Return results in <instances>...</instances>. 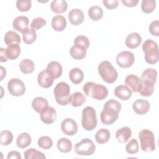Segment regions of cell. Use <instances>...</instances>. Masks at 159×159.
<instances>
[{
  "label": "cell",
  "instance_id": "9a60e30c",
  "mask_svg": "<svg viewBox=\"0 0 159 159\" xmlns=\"http://www.w3.org/2000/svg\"><path fill=\"white\" fill-rule=\"evenodd\" d=\"M40 120L46 124H52L57 118V111L53 107L48 106L40 114Z\"/></svg>",
  "mask_w": 159,
  "mask_h": 159
},
{
  "label": "cell",
  "instance_id": "8fae6325",
  "mask_svg": "<svg viewBox=\"0 0 159 159\" xmlns=\"http://www.w3.org/2000/svg\"><path fill=\"white\" fill-rule=\"evenodd\" d=\"M61 130L67 135H74L78 132V125L75 120L66 118L61 122Z\"/></svg>",
  "mask_w": 159,
  "mask_h": 159
},
{
  "label": "cell",
  "instance_id": "bcb514c9",
  "mask_svg": "<svg viewBox=\"0 0 159 159\" xmlns=\"http://www.w3.org/2000/svg\"><path fill=\"white\" fill-rule=\"evenodd\" d=\"M148 29L152 35L158 37L159 35V21L158 20L152 21L149 25Z\"/></svg>",
  "mask_w": 159,
  "mask_h": 159
},
{
  "label": "cell",
  "instance_id": "e575fe53",
  "mask_svg": "<svg viewBox=\"0 0 159 159\" xmlns=\"http://www.w3.org/2000/svg\"><path fill=\"white\" fill-rule=\"evenodd\" d=\"M157 79V71L153 68H147L145 70L141 76L142 80H148L153 83H155Z\"/></svg>",
  "mask_w": 159,
  "mask_h": 159
},
{
  "label": "cell",
  "instance_id": "74e56055",
  "mask_svg": "<svg viewBox=\"0 0 159 159\" xmlns=\"http://www.w3.org/2000/svg\"><path fill=\"white\" fill-rule=\"evenodd\" d=\"M23 41L26 44H32L37 39L36 31L34 29H28L24 32L22 33Z\"/></svg>",
  "mask_w": 159,
  "mask_h": 159
},
{
  "label": "cell",
  "instance_id": "d590c367",
  "mask_svg": "<svg viewBox=\"0 0 159 159\" xmlns=\"http://www.w3.org/2000/svg\"><path fill=\"white\" fill-rule=\"evenodd\" d=\"M25 159H45V155L41 152H39L35 148H31L25 150L24 153Z\"/></svg>",
  "mask_w": 159,
  "mask_h": 159
},
{
  "label": "cell",
  "instance_id": "5bb4252c",
  "mask_svg": "<svg viewBox=\"0 0 159 159\" xmlns=\"http://www.w3.org/2000/svg\"><path fill=\"white\" fill-rule=\"evenodd\" d=\"M125 83L126 86L131 90V91L137 93L140 88L142 80L137 76L130 74L126 76L125 79Z\"/></svg>",
  "mask_w": 159,
  "mask_h": 159
},
{
  "label": "cell",
  "instance_id": "7a4b0ae2",
  "mask_svg": "<svg viewBox=\"0 0 159 159\" xmlns=\"http://www.w3.org/2000/svg\"><path fill=\"white\" fill-rule=\"evenodd\" d=\"M83 91L86 96L96 100H103L108 95V89L105 86L92 81H88L84 84Z\"/></svg>",
  "mask_w": 159,
  "mask_h": 159
},
{
  "label": "cell",
  "instance_id": "ee69618b",
  "mask_svg": "<svg viewBox=\"0 0 159 159\" xmlns=\"http://www.w3.org/2000/svg\"><path fill=\"white\" fill-rule=\"evenodd\" d=\"M73 43H74V45H80L81 47H83L86 50L88 48V47H89V45H90L89 39L86 36H84V35L77 36L75 39L74 41H73Z\"/></svg>",
  "mask_w": 159,
  "mask_h": 159
},
{
  "label": "cell",
  "instance_id": "4fadbf2b",
  "mask_svg": "<svg viewBox=\"0 0 159 159\" xmlns=\"http://www.w3.org/2000/svg\"><path fill=\"white\" fill-rule=\"evenodd\" d=\"M132 108L137 114L143 115L149 111L150 104L147 100L139 99L133 103Z\"/></svg>",
  "mask_w": 159,
  "mask_h": 159
},
{
  "label": "cell",
  "instance_id": "6da1fadb",
  "mask_svg": "<svg viewBox=\"0 0 159 159\" xmlns=\"http://www.w3.org/2000/svg\"><path fill=\"white\" fill-rule=\"evenodd\" d=\"M121 104L113 99L107 101L104 105L101 112V120L105 125L114 124L119 118V114L121 110Z\"/></svg>",
  "mask_w": 159,
  "mask_h": 159
},
{
  "label": "cell",
  "instance_id": "30bf717a",
  "mask_svg": "<svg viewBox=\"0 0 159 159\" xmlns=\"http://www.w3.org/2000/svg\"><path fill=\"white\" fill-rule=\"evenodd\" d=\"M8 91L12 96H21L25 91V86L23 81L18 78H12L7 83Z\"/></svg>",
  "mask_w": 159,
  "mask_h": 159
},
{
  "label": "cell",
  "instance_id": "44dd1931",
  "mask_svg": "<svg viewBox=\"0 0 159 159\" xmlns=\"http://www.w3.org/2000/svg\"><path fill=\"white\" fill-rule=\"evenodd\" d=\"M52 27L57 32L63 31L66 27V19L61 15H57L52 19Z\"/></svg>",
  "mask_w": 159,
  "mask_h": 159
},
{
  "label": "cell",
  "instance_id": "4316f807",
  "mask_svg": "<svg viewBox=\"0 0 159 159\" xmlns=\"http://www.w3.org/2000/svg\"><path fill=\"white\" fill-rule=\"evenodd\" d=\"M70 53L74 59L82 60L86 55V49L80 45H73L70 50Z\"/></svg>",
  "mask_w": 159,
  "mask_h": 159
},
{
  "label": "cell",
  "instance_id": "ffe728a7",
  "mask_svg": "<svg viewBox=\"0 0 159 159\" xmlns=\"http://www.w3.org/2000/svg\"><path fill=\"white\" fill-rule=\"evenodd\" d=\"M132 136L131 129L127 126L122 127L118 129L116 133V138L117 140L121 143H126Z\"/></svg>",
  "mask_w": 159,
  "mask_h": 159
},
{
  "label": "cell",
  "instance_id": "4dcf8cb0",
  "mask_svg": "<svg viewBox=\"0 0 159 159\" xmlns=\"http://www.w3.org/2000/svg\"><path fill=\"white\" fill-rule=\"evenodd\" d=\"M20 71L24 74L32 73L35 70V65L34 62L28 58L23 59L19 63Z\"/></svg>",
  "mask_w": 159,
  "mask_h": 159
},
{
  "label": "cell",
  "instance_id": "5b68a950",
  "mask_svg": "<svg viewBox=\"0 0 159 159\" xmlns=\"http://www.w3.org/2000/svg\"><path fill=\"white\" fill-rule=\"evenodd\" d=\"M56 102L61 106H66L71 101L70 88L65 82L58 83L53 89Z\"/></svg>",
  "mask_w": 159,
  "mask_h": 159
},
{
  "label": "cell",
  "instance_id": "484cf974",
  "mask_svg": "<svg viewBox=\"0 0 159 159\" xmlns=\"http://www.w3.org/2000/svg\"><path fill=\"white\" fill-rule=\"evenodd\" d=\"M69 78L73 84H78L81 83L84 79L83 71L79 68H73L69 73Z\"/></svg>",
  "mask_w": 159,
  "mask_h": 159
},
{
  "label": "cell",
  "instance_id": "b9f144b4",
  "mask_svg": "<svg viewBox=\"0 0 159 159\" xmlns=\"http://www.w3.org/2000/svg\"><path fill=\"white\" fill-rule=\"evenodd\" d=\"M139 143L135 139L130 140L125 145V150L129 154H135L139 152Z\"/></svg>",
  "mask_w": 159,
  "mask_h": 159
},
{
  "label": "cell",
  "instance_id": "d6986e66",
  "mask_svg": "<svg viewBox=\"0 0 159 159\" xmlns=\"http://www.w3.org/2000/svg\"><path fill=\"white\" fill-rule=\"evenodd\" d=\"M114 94L117 98L126 101L131 98L132 91L126 85H119L114 89Z\"/></svg>",
  "mask_w": 159,
  "mask_h": 159
},
{
  "label": "cell",
  "instance_id": "ab89813d",
  "mask_svg": "<svg viewBox=\"0 0 159 159\" xmlns=\"http://www.w3.org/2000/svg\"><path fill=\"white\" fill-rule=\"evenodd\" d=\"M13 134L8 130H4L0 132V142L2 145H8L12 142Z\"/></svg>",
  "mask_w": 159,
  "mask_h": 159
},
{
  "label": "cell",
  "instance_id": "9c48e42d",
  "mask_svg": "<svg viewBox=\"0 0 159 159\" xmlns=\"http://www.w3.org/2000/svg\"><path fill=\"white\" fill-rule=\"evenodd\" d=\"M117 64L122 68H127L132 66L135 61L134 55L129 51H122L116 58Z\"/></svg>",
  "mask_w": 159,
  "mask_h": 159
},
{
  "label": "cell",
  "instance_id": "e0dca14e",
  "mask_svg": "<svg viewBox=\"0 0 159 159\" xmlns=\"http://www.w3.org/2000/svg\"><path fill=\"white\" fill-rule=\"evenodd\" d=\"M84 16L83 11L80 9H73L68 13L70 22L74 25H78L83 23Z\"/></svg>",
  "mask_w": 159,
  "mask_h": 159
},
{
  "label": "cell",
  "instance_id": "f6af8a7d",
  "mask_svg": "<svg viewBox=\"0 0 159 159\" xmlns=\"http://www.w3.org/2000/svg\"><path fill=\"white\" fill-rule=\"evenodd\" d=\"M47 24L46 20L42 17H37L32 20L30 24V27L35 30L40 29L45 26Z\"/></svg>",
  "mask_w": 159,
  "mask_h": 159
},
{
  "label": "cell",
  "instance_id": "7c38bea8",
  "mask_svg": "<svg viewBox=\"0 0 159 159\" xmlns=\"http://www.w3.org/2000/svg\"><path fill=\"white\" fill-rule=\"evenodd\" d=\"M55 79L54 76L45 69L39 73L37 77V81L41 87L48 88L53 84Z\"/></svg>",
  "mask_w": 159,
  "mask_h": 159
},
{
  "label": "cell",
  "instance_id": "60d3db41",
  "mask_svg": "<svg viewBox=\"0 0 159 159\" xmlns=\"http://www.w3.org/2000/svg\"><path fill=\"white\" fill-rule=\"evenodd\" d=\"M37 143L40 148L44 150H48L52 147L53 141L50 137L44 135L39 139Z\"/></svg>",
  "mask_w": 159,
  "mask_h": 159
},
{
  "label": "cell",
  "instance_id": "f546056e",
  "mask_svg": "<svg viewBox=\"0 0 159 159\" xmlns=\"http://www.w3.org/2000/svg\"><path fill=\"white\" fill-rule=\"evenodd\" d=\"M111 137V133L107 129L102 128L97 131L95 135V139L99 144H104L107 142Z\"/></svg>",
  "mask_w": 159,
  "mask_h": 159
},
{
  "label": "cell",
  "instance_id": "f907efd6",
  "mask_svg": "<svg viewBox=\"0 0 159 159\" xmlns=\"http://www.w3.org/2000/svg\"><path fill=\"white\" fill-rule=\"evenodd\" d=\"M0 61L1 62H6L7 61L8 58L7 57L6 53V49L4 48H0Z\"/></svg>",
  "mask_w": 159,
  "mask_h": 159
},
{
  "label": "cell",
  "instance_id": "7bdbcfd3",
  "mask_svg": "<svg viewBox=\"0 0 159 159\" xmlns=\"http://www.w3.org/2000/svg\"><path fill=\"white\" fill-rule=\"evenodd\" d=\"M16 7L20 12H27L31 8L30 0H18L16 1Z\"/></svg>",
  "mask_w": 159,
  "mask_h": 159
},
{
  "label": "cell",
  "instance_id": "ac0fdd59",
  "mask_svg": "<svg viewBox=\"0 0 159 159\" xmlns=\"http://www.w3.org/2000/svg\"><path fill=\"white\" fill-rule=\"evenodd\" d=\"M142 42V37L137 32H132L129 34L125 40V45L130 48L134 49L137 48Z\"/></svg>",
  "mask_w": 159,
  "mask_h": 159
},
{
  "label": "cell",
  "instance_id": "83f0119b",
  "mask_svg": "<svg viewBox=\"0 0 159 159\" xmlns=\"http://www.w3.org/2000/svg\"><path fill=\"white\" fill-rule=\"evenodd\" d=\"M6 53L8 59L11 60H16L20 53V48L19 45L14 43L8 45L6 48Z\"/></svg>",
  "mask_w": 159,
  "mask_h": 159
},
{
  "label": "cell",
  "instance_id": "ba28073f",
  "mask_svg": "<svg viewBox=\"0 0 159 159\" xmlns=\"http://www.w3.org/2000/svg\"><path fill=\"white\" fill-rule=\"evenodd\" d=\"M95 150V144L88 138L82 139L80 142L76 143L74 147L75 153L81 156H91L94 153Z\"/></svg>",
  "mask_w": 159,
  "mask_h": 159
},
{
  "label": "cell",
  "instance_id": "cb8c5ba5",
  "mask_svg": "<svg viewBox=\"0 0 159 159\" xmlns=\"http://www.w3.org/2000/svg\"><path fill=\"white\" fill-rule=\"evenodd\" d=\"M46 70L52 74L54 78H59L62 73V66L61 64L57 61H52L48 63Z\"/></svg>",
  "mask_w": 159,
  "mask_h": 159
},
{
  "label": "cell",
  "instance_id": "c3c4849f",
  "mask_svg": "<svg viewBox=\"0 0 159 159\" xmlns=\"http://www.w3.org/2000/svg\"><path fill=\"white\" fill-rule=\"evenodd\" d=\"M121 2L125 6L129 7L136 6L139 3L138 0H122Z\"/></svg>",
  "mask_w": 159,
  "mask_h": 159
},
{
  "label": "cell",
  "instance_id": "8d00e7d4",
  "mask_svg": "<svg viewBox=\"0 0 159 159\" xmlns=\"http://www.w3.org/2000/svg\"><path fill=\"white\" fill-rule=\"evenodd\" d=\"M86 101V98L81 93L76 92L71 95V104L73 107L82 106Z\"/></svg>",
  "mask_w": 159,
  "mask_h": 159
},
{
  "label": "cell",
  "instance_id": "f35d334b",
  "mask_svg": "<svg viewBox=\"0 0 159 159\" xmlns=\"http://www.w3.org/2000/svg\"><path fill=\"white\" fill-rule=\"evenodd\" d=\"M156 7L155 0H142L141 4V9L144 13H152Z\"/></svg>",
  "mask_w": 159,
  "mask_h": 159
},
{
  "label": "cell",
  "instance_id": "52a82bcc",
  "mask_svg": "<svg viewBox=\"0 0 159 159\" xmlns=\"http://www.w3.org/2000/svg\"><path fill=\"white\" fill-rule=\"evenodd\" d=\"M140 147L144 152H151L155 150L154 134L148 129L142 130L139 134Z\"/></svg>",
  "mask_w": 159,
  "mask_h": 159
},
{
  "label": "cell",
  "instance_id": "2e32d148",
  "mask_svg": "<svg viewBox=\"0 0 159 159\" xmlns=\"http://www.w3.org/2000/svg\"><path fill=\"white\" fill-rule=\"evenodd\" d=\"M29 18L26 16H20L15 18L12 22L13 28L22 34L27 30L29 28Z\"/></svg>",
  "mask_w": 159,
  "mask_h": 159
},
{
  "label": "cell",
  "instance_id": "3957f363",
  "mask_svg": "<svg viewBox=\"0 0 159 159\" xmlns=\"http://www.w3.org/2000/svg\"><path fill=\"white\" fill-rule=\"evenodd\" d=\"M98 73L106 83H114L117 79L118 73L112 63L107 60L101 61L98 65Z\"/></svg>",
  "mask_w": 159,
  "mask_h": 159
},
{
  "label": "cell",
  "instance_id": "7dc6e473",
  "mask_svg": "<svg viewBox=\"0 0 159 159\" xmlns=\"http://www.w3.org/2000/svg\"><path fill=\"white\" fill-rule=\"evenodd\" d=\"M104 6L108 9H116L119 5L118 0H103Z\"/></svg>",
  "mask_w": 159,
  "mask_h": 159
},
{
  "label": "cell",
  "instance_id": "d6a6232c",
  "mask_svg": "<svg viewBox=\"0 0 159 159\" xmlns=\"http://www.w3.org/2000/svg\"><path fill=\"white\" fill-rule=\"evenodd\" d=\"M4 41L5 43L8 46L11 44L17 43L20 42V37L19 35L14 31L10 30L6 32L4 37Z\"/></svg>",
  "mask_w": 159,
  "mask_h": 159
},
{
  "label": "cell",
  "instance_id": "1f68e13d",
  "mask_svg": "<svg viewBox=\"0 0 159 159\" xmlns=\"http://www.w3.org/2000/svg\"><path fill=\"white\" fill-rule=\"evenodd\" d=\"M58 150L61 153H68L72 149V143L67 138L60 139L57 143Z\"/></svg>",
  "mask_w": 159,
  "mask_h": 159
},
{
  "label": "cell",
  "instance_id": "7402d4cb",
  "mask_svg": "<svg viewBox=\"0 0 159 159\" xmlns=\"http://www.w3.org/2000/svg\"><path fill=\"white\" fill-rule=\"evenodd\" d=\"M154 83L150 81L142 80V84L139 93L140 95L145 97L150 96L154 91Z\"/></svg>",
  "mask_w": 159,
  "mask_h": 159
},
{
  "label": "cell",
  "instance_id": "836d02e7",
  "mask_svg": "<svg viewBox=\"0 0 159 159\" xmlns=\"http://www.w3.org/2000/svg\"><path fill=\"white\" fill-rule=\"evenodd\" d=\"M88 16L92 20L98 21L103 16L102 9L98 6H91L88 9Z\"/></svg>",
  "mask_w": 159,
  "mask_h": 159
},
{
  "label": "cell",
  "instance_id": "d4e9b609",
  "mask_svg": "<svg viewBox=\"0 0 159 159\" xmlns=\"http://www.w3.org/2000/svg\"><path fill=\"white\" fill-rule=\"evenodd\" d=\"M68 7L66 1L64 0H53L50 3V8L52 12L57 14H62L65 12Z\"/></svg>",
  "mask_w": 159,
  "mask_h": 159
},
{
  "label": "cell",
  "instance_id": "277c9868",
  "mask_svg": "<svg viewBox=\"0 0 159 159\" xmlns=\"http://www.w3.org/2000/svg\"><path fill=\"white\" fill-rule=\"evenodd\" d=\"M142 50L145 53V60L147 63L154 65L158 61V47L155 41L151 39L145 40L142 45Z\"/></svg>",
  "mask_w": 159,
  "mask_h": 159
},
{
  "label": "cell",
  "instance_id": "f1b7e54d",
  "mask_svg": "<svg viewBox=\"0 0 159 159\" xmlns=\"http://www.w3.org/2000/svg\"><path fill=\"white\" fill-rule=\"evenodd\" d=\"M32 142V138L30 135L27 132L21 133L17 138L16 144L20 148H25L27 147Z\"/></svg>",
  "mask_w": 159,
  "mask_h": 159
},
{
  "label": "cell",
  "instance_id": "603a6c76",
  "mask_svg": "<svg viewBox=\"0 0 159 159\" xmlns=\"http://www.w3.org/2000/svg\"><path fill=\"white\" fill-rule=\"evenodd\" d=\"M48 106L47 100L42 97H37L32 102V107L34 111L40 114Z\"/></svg>",
  "mask_w": 159,
  "mask_h": 159
},
{
  "label": "cell",
  "instance_id": "8992f818",
  "mask_svg": "<svg viewBox=\"0 0 159 159\" xmlns=\"http://www.w3.org/2000/svg\"><path fill=\"white\" fill-rule=\"evenodd\" d=\"M98 124L96 112L91 106H86L82 111L81 124L83 129L87 131L94 130Z\"/></svg>",
  "mask_w": 159,
  "mask_h": 159
},
{
  "label": "cell",
  "instance_id": "816d5d0a",
  "mask_svg": "<svg viewBox=\"0 0 159 159\" xmlns=\"http://www.w3.org/2000/svg\"><path fill=\"white\" fill-rule=\"evenodd\" d=\"M1 81H2L3 80V78L6 76V69L3 67V66H1Z\"/></svg>",
  "mask_w": 159,
  "mask_h": 159
},
{
  "label": "cell",
  "instance_id": "681fc988",
  "mask_svg": "<svg viewBox=\"0 0 159 159\" xmlns=\"http://www.w3.org/2000/svg\"><path fill=\"white\" fill-rule=\"evenodd\" d=\"M7 159H21V155L19 152L17 151H11L8 153L7 156Z\"/></svg>",
  "mask_w": 159,
  "mask_h": 159
}]
</instances>
